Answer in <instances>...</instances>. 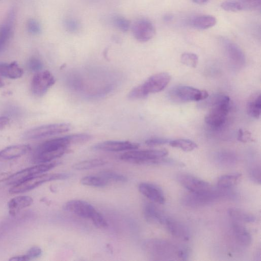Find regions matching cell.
<instances>
[{
    "mask_svg": "<svg viewBox=\"0 0 261 261\" xmlns=\"http://www.w3.org/2000/svg\"><path fill=\"white\" fill-rule=\"evenodd\" d=\"M131 30L134 37L141 42L151 40L155 34L153 23L146 18H141L134 22Z\"/></svg>",
    "mask_w": 261,
    "mask_h": 261,
    "instance_id": "5bb4252c",
    "label": "cell"
},
{
    "mask_svg": "<svg viewBox=\"0 0 261 261\" xmlns=\"http://www.w3.org/2000/svg\"><path fill=\"white\" fill-rule=\"evenodd\" d=\"M28 32L32 35H37L41 33V28L40 23L36 19H29L26 23Z\"/></svg>",
    "mask_w": 261,
    "mask_h": 261,
    "instance_id": "8d00e7d4",
    "label": "cell"
},
{
    "mask_svg": "<svg viewBox=\"0 0 261 261\" xmlns=\"http://www.w3.org/2000/svg\"><path fill=\"white\" fill-rule=\"evenodd\" d=\"M223 45L227 55L233 62L239 65L244 64L245 55L238 45L227 40H224Z\"/></svg>",
    "mask_w": 261,
    "mask_h": 261,
    "instance_id": "7402d4cb",
    "label": "cell"
},
{
    "mask_svg": "<svg viewBox=\"0 0 261 261\" xmlns=\"http://www.w3.org/2000/svg\"><path fill=\"white\" fill-rule=\"evenodd\" d=\"M65 29L70 33H76L80 28V22L74 18H67L64 21Z\"/></svg>",
    "mask_w": 261,
    "mask_h": 261,
    "instance_id": "74e56055",
    "label": "cell"
},
{
    "mask_svg": "<svg viewBox=\"0 0 261 261\" xmlns=\"http://www.w3.org/2000/svg\"><path fill=\"white\" fill-rule=\"evenodd\" d=\"M33 199L29 196H18L12 198L8 203L9 212L12 216H15L21 210L30 206Z\"/></svg>",
    "mask_w": 261,
    "mask_h": 261,
    "instance_id": "44dd1931",
    "label": "cell"
},
{
    "mask_svg": "<svg viewBox=\"0 0 261 261\" xmlns=\"http://www.w3.org/2000/svg\"><path fill=\"white\" fill-rule=\"evenodd\" d=\"M168 96L170 99L174 102L185 103L204 100L208 96V94L205 90L179 85L171 89Z\"/></svg>",
    "mask_w": 261,
    "mask_h": 261,
    "instance_id": "52a82bcc",
    "label": "cell"
},
{
    "mask_svg": "<svg viewBox=\"0 0 261 261\" xmlns=\"http://www.w3.org/2000/svg\"><path fill=\"white\" fill-rule=\"evenodd\" d=\"M221 7L229 12H238L243 10L242 7L238 0H227L223 2Z\"/></svg>",
    "mask_w": 261,
    "mask_h": 261,
    "instance_id": "d590c367",
    "label": "cell"
},
{
    "mask_svg": "<svg viewBox=\"0 0 261 261\" xmlns=\"http://www.w3.org/2000/svg\"><path fill=\"white\" fill-rule=\"evenodd\" d=\"M99 175L106 179L108 182H126L127 178L122 174L110 171H103L100 172Z\"/></svg>",
    "mask_w": 261,
    "mask_h": 261,
    "instance_id": "836d02e7",
    "label": "cell"
},
{
    "mask_svg": "<svg viewBox=\"0 0 261 261\" xmlns=\"http://www.w3.org/2000/svg\"><path fill=\"white\" fill-rule=\"evenodd\" d=\"M63 209L80 217L90 219L98 228H106L108 223L103 216L91 204L81 200L67 202Z\"/></svg>",
    "mask_w": 261,
    "mask_h": 261,
    "instance_id": "277c9868",
    "label": "cell"
},
{
    "mask_svg": "<svg viewBox=\"0 0 261 261\" xmlns=\"http://www.w3.org/2000/svg\"><path fill=\"white\" fill-rule=\"evenodd\" d=\"M10 123V119L6 116L0 117V130L4 129Z\"/></svg>",
    "mask_w": 261,
    "mask_h": 261,
    "instance_id": "ee69618b",
    "label": "cell"
},
{
    "mask_svg": "<svg viewBox=\"0 0 261 261\" xmlns=\"http://www.w3.org/2000/svg\"><path fill=\"white\" fill-rule=\"evenodd\" d=\"M249 138L248 135H245L244 132L242 129H240L238 133V140L242 142H245L247 141V139Z\"/></svg>",
    "mask_w": 261,
    "mask_h": 261,
    "instance_id": "f6af8a7d",
    "label": "cell"
},
{
    "mask_svg": "<svg viewBox=\"0 0 261 261\" xmlns=\"http://www.w3.org/2000/svg\"><path fill=\"white\" fill-rule=\"evenodd\" d=\"M170 140L163 138H153L145 141V144L148 146H158L169 143Z\"/></svg>",
    "mask_w": 261,
    "mask_h": 261,
    "instance_id": "7bdbcfd3",
    "label": "cell"
},
{
    "mask_svg": "<svg viewBox=\"0 0 261 261\" xmlns=\"http://www.w3.org/2000/svg\"><path fill=\"white\" fill-rule=\"evenodd\" d=\"M139 144L130 141H106L95 144L92 149L105 151H122L137 149Z\"/></svg>",
    "mask_w": 261,
    "mask_h": 261,
    "instance_id": "9a60e30c",
    "label": "cell"
},
{
    "mask_svg": "<svg viewBox=\"0 0 261 261\" xmlns=\"http://www.w3.org/2000/svg\"><path fill=\"white\" fill-rule=\"evenodd\" d=\"M228 213L232 221L242 222H253L255 220V217L252 214L244 211L232 207L228 210Z\"/></svg>",
    "mask_w": 261,
    "mask_h": 261,
    "instance_id": "4316f807",
    "label": "cell"
},
{
    "mask_svg": "<svg viewBox=\"0 0 261 261\" xmlns=\"http://www.w3.org/2000/svg\"><path fill=\"white\" fill-rule=\"evenodd\" d=\"M23 73L22 69L16 62L9 64L0 63V75L11 79H17L22 76Z\"/></svg>",
    "mask_w": 261,
    "mask_h": 261,
    "instance_id": "cb8c5ba5",
    "label": "cell"
},
{
    "mask_svg": "<svg viewBox=\"0 0 261 261\" xmlns=\"http://www.w3.org/2000/svg\"><path fill=\"white\" fill-rule=\"evenodd\" d=\"M70 175L65 173L41 174L33 176L20 183L13 185L9 190L11 194L24 193L32 190L44 183L57 180L65 179Z\"/></svg>",
    "mask_w": 261,
    "mask_h": 261,
    "instance_id": "8992f818",
    "label": "cell"
},
{
    "mask_svg": "<svg viewBox=\"0 0 261 261\" xmlns=\"http://www.w3.org/2000/svg\"><path fill=\"white\" fill-rule=\"evenodd\" d=\"M27 66L30 71L37 72L42 69L43 64L39 59L32 57L29 60Z\"/></svg>",
    "mask_w": 261,
    "mask_h": 261,
    "instance_id": "60d3db41",
    "label": "cell"
},
{
    "mask_svg": "<svg viewBox=\"0 0 261 261\" xmlns=\"http://www.w3.org/2000/svg\"><path fill=\"white\" fill-rule=\"evenodd\" d=\"M15 19V11L14 9H12L8 12L4 20L0 24V44L3 49L12 36Z\"/></svg>",
    "mask_w": 261,
    "mask_h": 261,
    "instance_id": "2e32d148",
    "label": "cell"
},
{
    "mask_svg": "<svg viewBox=\"0 0 261 261\" xmlns=\"http://www.w3.org/2000/svg\"><path fill=\"white\" fill-rule=\"evenodd\" d=\"M3 50V48H2L1 45L0 44V51Z\"/></svg>",
    "mask_w": 261,
    "mask_h": 261,
    "instance_id": "681fc988",
    "label": "cell"
},
{
    "mask_svg": "<svg viewBox=\"0 0 261 261\" xmlns=\"http://www.w3.org/2000/svg\"><path fill=\"white\" fill-rule=\"evenodd\" d=\"M224 189L211 190L202 193H191L185 195L182 199L184 205L188 207H198L214 202L226 195Z\"/></svg>",
    "mask_w": 261,
    "mask_h": 261,
    "instance_id": "ba28073f",
    "label": "cell"
},
{
    "mask_svg": "<svg viewBox=\"0 0 261 261\" xmlns=\"http://www.w3.org/2000/svg\"><path fill=\"white\" fill-rule=\"evenodd\" d=\"M144 252L153 260H171L185 259L187 252L167 241L160 239H148L142 245Z\"/></svg>",
    "mask_w": 261,
    "mask_h": 261,
    "instance_id": "7a4b0ae2",
    "label": "cell"
},
{
    "mask_svg": "<svg viewBox=\"0 0 261 261\" xmlns=\"http://www.w3.org/2000/svg\"><path fill=\"white\" fill-rule=\"evenodd\" d=\"M169 144L172 147L179 148L185 151H191L197 147V145L194 142L186 139L170 140Z\"/></svg>",
    "mask_w": 261,
    "mask_h": 261,
    "instance_id": "1f68e13d",
    "label": "cell"
},
{
    "mask_svg": "<svg viewBox=\"0 0 261 261\" xmlns=\"http://www.w3.org/2000/svg\"><path fill=\"white\" fill-rule=\"evenodd\" d=\"M243 10H253L261 5V0H238Z\"/></svg>",
    "mask_w": 261,
    "mask_h": 261,
    "instance_id": "ab89813d",
    "label": "cell"
},
{
    "mask_svg": "<svg viewBox=\"0 0 261 261\" xmlns=\"http://www.w3.org/2000/svg\"><path fill=\"white\" fill-rule=\"evenodd\" d=\"M194 3L197 4H204L207 3L210 0H192Z\"/></svg>",
    "mask_w": 261,
    "mask_h": 261,
    "instance_id": "7dc6e473",
    "label": "cell"
},
{
    "mask_svg": "<svg viewBox=\"0 0 261 261\" xmlns=\"http://www.w3.org/2000/svg\"><path fill=\"white\" fill-rule=\"evenodd\" d=\"M176 178L182 186L191 193L204 192L213 188L208 182L188 173H179Z\"/></svg>",
    "mask_w": 261,
    "mask_h": 261,
    "instance_id": "4fadbf2b",
    "label": "cell"
},
{
    "mask_svg": "<svg viewBox=\"0 0 261 261\" xmlns=\"http://www.w3.org/2000/svg\"><path fill=\"white\" fill-rule=\"evenodd\" d=\"M144 215L145 219L151 223L164 224L167 217L154 204L147 203L144 207Z\"/></svg>",
    "mask_w": 261,
    "mask_h": 261,
    "instance_id": "ffe728a7",
    "label": "cell"
},
{
    "mask_svg": "<svg viewBox=\"0 0 261 261\" xmlns=\"http://www.w3.org/2000/svg\"><path fill=\"white\" fill-rule=\"evenodd\" d=\"M230 109V99L211 107L205 117L207 124L218 128L225 122Z\"/></svg>",
    "mask_w": 261,
    "mask_h": 261,
    "instance_id": "8fae6325",
    "label": "cell"
},
{
    "mask_svg": "<svg viewBox=\"0 0 261 261\" xmlns=\"http://www.w3.org/2000/svg\"><path fill=\"white\" fill-rule=\"evenodd\" d=\"M215 17L210 15H201L194 17L191 21L192 26L198 30H205L214 26L216 23Z\"/></svg>",
    "mask_w": 261,
    "mask_h": 261,
    "instance_id": "484cf974",
    "label": "cell"
},
{
    "mask_svg": "<svg viewBox=\"0 0 261 261\" xmlns=\"http://www.w3.org/2000/svg\"><path fill=\"white\" fill-rule=\"evenodd\" d=\"M70 128V125L66 123L44 125L27 130L23 137L29 140L40 139L65 133Z\"/></svg>",
    "mask_w": 261,
    "mask_h": 261,
    "instance_id": "30bf717a",
    "label": "cell"
},
{
    "mask_svg": "<svg viewBox=\"0 0 261 261\" xmlns=\"http://www.w3.org/2000/svg\"><path fill=\"white\" fill-rule=\"evenodd\" d=\"M59 162H54L37 164L33 167H28L10 175L6 179L8 185H15L20 183L36 175L43 174L59 164Z\"/></svg>",
    "mask_w": 261,
    "mask_h": 261,
    "instance_id": "9c48e42d",
    "label": "cell"
},
{
    "mask_svg": "<svg viewBox=\"0 0 261 261\" xmlns=\"http://www.w3.org/2000/svg\"><path fill=\"white\" fill-rule=\"evenodd\" d=\"M91 138L87 134H76L47 140L35 150L32 162L37 164L50 162L64 155L70 145L85 143Z\"/></svg>",
    "mask_w": 261,
    "mask_h": 261,
    "instance_id": "6da1fadb",
    "label": "cell"
},
{
    "mask_svg": "<svg viewBox=\"0 0 261 261\" xmlns=\"http://www.w3.org/2000/svg\"><path fill=\"white\" fill-rule=\"evenodd\" d=\"M248 114L254 118L260 117L261 113V95L260 92L254 93L249 98L247 103Z\"/></svg>",
    "mask_w": 261,
    "mask_h": 261,
    "instance_id": "d4e9b609",
    "label": "cell"
},
{
    "mask_svg": "<svg viewBox=\"0 0 261 261\" xmlns=\"http://www.w3.org/2000/svg\"><path fill=\"white\" fill-rule=\"evenodd\" d=\"M216 162L221 166L231 167L237 162L236 155L232 152L223 151L218 152L216 155Z\"/></svg>",
    "mask_w": 261,
    "mask_h": 261,
    "instance_id": "83f0119b",
    "label": "cell"
},
{
    "mask_svg": "<svg viewBox=\"0 0 261 261\" xmlns=\"http://www.w3.org/2000/svg\"><path fill=\"white\" fill-rule=\"evenodd\" d=\"M241 174L238 173L227 174L220 176L217 181L220 189H227L234 186L240 180Z\"/></svg>",
    "mask_w": 261,
    "mask_h": 261,
    "instance_id": "f1b7e54d",
    "label": "cell"
},
{
    "mask_svg": "<svg viewBox=\"0 0 261 261\" xmlns=\"http://www.w3.org/2000/svg\"><path fill=\"white\" fill-rule=\"evenodd\" d=\"M55 79L49 71H40L36 72L31 83V90L36 96L44 95L48 90L55 84Z\"/></svg>",
    "mask_w": 261,
    "mask_h": 261,
    "instance_id": "7c38bea8",
    "label": "cell"
},
{
    "mask_svg": "<svg viewBox=\"0 0 261 261\" xmlns=\"http://www.w3.org/2000/svg\"><path fill=\"white\" fill-rule=\"evenodd\" d=\"M42 253V250L40 247L38 246H33L28 250L24 255L27 260H30L40 256Z\"/></svg>",
    "mask_w": 261,
    "mask_h": 261,
    "instance_id": "b9f144b4",
    "label": "cell"
},
{
    "mask_svg": "<svg viewBox=\"0 0 261 261\" xmlns=\"http://www.w3.org/2000/svg\"><path fill=\"white\" fill-rule=\"evenodd\" d=\"M180 60L182 64L193 68H195L198 62V56L196 54L191 53L182 54Z\"/></svg>",
    "mask_w": 261,
    "mask_h": 261,
    "instance_id": "e575fe53",
    "label": "cell"
},
{
    "mask_svg": "<svg viewBox=\"0 0 261 261\" xmlns=\"http://www.w3.org/2000/svg\"><path fill=\"white\" fill-rule=\"evenodd\" d=\"M4 85V83L0 79V88L3 87Z\"/></svg>",
    "mask_w": 261,
    "mask_h": 261,
    "instance_id": "c3c4849f",
    "label": "cell"
},
{
    "mask_svg": "<svg viewBox=\"0 0 261 261\" xmlns=\"http://www.w3.org/2000/svg\"><path fill=\"white\" fill-rule=\"evenodd\" d=\"M232 228L235 239L240 244L248 246L251 244V236L242 223L232 221Z\"/></svg>",
    "mask_w": 261,
    "mask_h": 261,
    "instance_id": "603a6c76",
    "label": "cell"
},
{
    "mask_svg": "<svg viewBox=\"0 0 261 261\" xmlns=\"http://www.w3.org/2000/svg\"><path fill=\"white\" fill-rule=\"evenodd\" d=\"M164 225L172 236L185 241L189 240L190 233L188 228L178 220L167 217Z\"/></svg>",
    "mask_w": 261,
    "mask_h": 261,
    "instance_id": "ac0fdd59",
    "label": "cell"
},
{
    "mask_svg": "<svg viewBox=\"0 0 261 261\" xmlns=\"http://www.w3.org/2000/svg\"><path fill=\"white\" fill-rule=\"evenodd\" d=\"M113 23L117 29L122 32H127L131 28L130 20L122 16H114L113 18Z\"/></svg>",
    "mask_w": 261,
    "mask_h": 261,
    "instance_id": "d6a6232c",
    "label": "cell"
},
{
    "mask_svg": "<svg viewBox=\"0 0 261 261\" xmlns=\"http://www.w3.org/2000/svg\"><path fill=\"white\" fill-rule=\"evenodd\" d=\"M80 182L83 185L94 187H104L109 183L99 175L84 176L81 178Z\"/></svg>",
    "mask_w": 261,
    "mask_h": 261,
    "instance_id": "4dcf8cb0",
    "label": "cell"
},
{
    "mask_svg": "<svg viewBox=\"0 0 261 261\" xmlns=\"http://www.w3.org/2000/svg\"><path fill=\"white\" fill-rule=\"evenodd\" d=\"M171 80L170 75L161 72L149 77L144 83L132 89L127 95L130 99L144 98L150 93L162 91Z\"/></svg>",
    "mask_w": 261,
    "mask_h": 261,
    "instance_id": "3957f363",
    "label": "cell"
},
{
    "mask_svg": "<svg viewBox=\"0 0 261 261\" xmlns=\"http://www.w3.org/2000/svg\"><path fill=\"white\" fill-rule=\"evenodd\" d=\"M107 162L102 159H91L75 163L72 168L76 170H86L103 166Z\"/></svg>",
    "mask_w": 261,
    "mask_h": 261,
    "instance_id": "f546056e",
    "label": "cell"
},
{
    "mask_svg": "<svg viewBox=\"0 0 261 261\" xmlns=\"http://www.w3.org/2000/svg\"><path fill=\"white\" fill-rule=\"evenodd\" d=\"M9 260L23 261L27 260V259L24 254L12 257L11 258L9 259Z\"/></svg>",
    "mask_w": 261,
    "mask_h": 261,
    "instance_id": "bcb514c9",
    "label": "cell"
},
{
    "mask_svg": "<svg viewBox=\"0 0 261 261\" xmlns=\"http://www.w3.org/2000/svg\"><path fill=\"white\" fill-rule=\"evenodd\" d=\"M168 154L166 149H137L122 153L121 160L136 164H162L163 158Z\"/></svg>",
    "mask_w": 261,
    "mask_h": 261,
    "instance_id": "5b68a950",
    "label": "cell"
},
{
    "mask_svg": "<svg viewBox=\"0 0 261 261\" xmlns=\"http://www.w3.org/2000/svg\"><path fill=\"white\" fill-rule=\"evenodd\" d=\"M139 192L153 202L163 204L165 198L162 189L155 185L142 182L138 186Z\"/></svg>",
    "mask_w": 261,
    "mask_h": 261,
    "instance_id": "e0dca14e",
    "label": "cell"
},
{
    "mask_svg": "<svg viewBox=\"0 0 261 261\" xmlns=\"http://www.w3.org/2000/svg\"><path fill=\"white\" fill-rule=\"evenodd\" d=\"M30 150V146L27 144L14 145L7 147L0 150V161L19 158Z\"/></svg>",
    "mask_w": 261,
    "mask_h": 261,
    "instance_id": "d6986e66",
    "label": "cell"
},
{
    "mask_svg": "<svg viewBox=\"0 0 261 261\" xmlns=\"http://www.w3.org/2000/svg\"><path fill=\"white\" fill-rule=\"evenodd\" d=\"M249 175L251 179L255 182L260 184L261 169L260 165H251L249 169Z\"/></svg>",
    "mask_w": 261,
    "mask_h": 261,
    "instance_id": "f35d334b",
    "label": "cell"
}]
</instances>
